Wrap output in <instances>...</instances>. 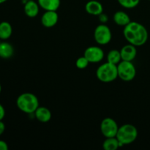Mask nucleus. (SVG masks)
I'll list each match as a JSON object with an SVG mask.
<instances>
[{"mask_svg":"<svg viewBox=\"0 0 150 150\" xmlns=\"http://www.w3.org/2000/svg\"><path fill=\"white\" fill-rule=\"evenodd\" d=\"M123 35L129 43L136 47L144 45L149 36L146 27L136 21H130L124 26Z\"/></svg>","mask_w":150,"mask_h":150,"instance_id":"f257e3e1","label":"nucleus"},{"mask_svg":"<svg viewBox=\"0 0 150 150\" xmlns=\"http://www.w3.org/2000/svg\"><path fill=\"white\" fill-rule=\"evenodd\" d=\"M16 105L18 109L25 114H34L39 107V100L36 95L29 92H25L18 97Z\"/></svg>","mask_w":150,"mask_h":150,"instance_id":"f03ea898","label":"nucleus"},{"mask_svg":"<svg viewBox=\"0 0 150 150\" xmlns=\"http://www.w3.org/2000/svg\"><path fill=\"white\" fill-rule=\"evenodd\" d=\"M96 76L98 80L103 83H110L118 78L117 65L105 62L98 67L96 70Z\"/></svg>","mask_w":150,"mask_h":150,"instance_id":"7ed1b4c3","label":"nucleus"},{"mask_svg":"<svg viewBox=\"0 0 150 150\" xmlns=\"http://www.w3.org/2000/svg\"><path fill=\"white\" fill-rule=\"evenodd\" d=\"M116 137L122 145L130 144L137 139V128L131 124L123 125L119 127Z\"/></svg>","mask_w":150,"mask_h":150,"instance_id":"20e7f679","label":"nucleus"},{"mask_svg":"<svg viewBox=\"0 0 150 150\" xmlns=\"http://www.w3.org/2000/svg\"><path fill=\"white\" fill-rule=\"evenodd\" d=\"M118 77L124 81H131L136 76V69L132 62L122 60L117 64Z\"/></svg>","mask_w":150,"mask_h":150,"instance_id":"39448f33","label":"nucleus"},{"mask_svg":"<svg viewBox=\"0 0 150 150\" xmlns=\"http://www.w3.org/2000/svg\"><path fill=\"white\" fill-rule=\"evenodd\" d=\"M95 41L99 45H107L109 43L112 38V34L110 28L105 24H100L95 28L94 32Z\"/></svg>","mask_w":150,"mask_h":150,"instance_id":"423d86ee","label":"nucleus"},{"mask_svg":"<svg viewBox=\"0 0 150 150\" xmlns=\"http://www.w3.org/2000/svg\"><path fill=\"white\" fill-rule=\"evenodd\" d=\"M118 125L112 118L107 117L103 120L100 124V131L105 138L116 137L118 132Z\"/></svg>","mask_w":150,"mask_h":150,"instance_id":"0eeeda50","label":"nucleus"},{"mask_svg":"<svg viewBox=\"0 0 150 150\" xmlns=\"http://www.w3.org/2000/svg\"><path fill=\"white\" fill-rule=\"evenodd\" d=\"M83 56L89 63H98L104 58V51L99 46H89L85 50Z\"/></svg>","mask_w":150,"mask_h":150,"instance_id":"6e6552de","label":"nucleus"},{"mask_svg":"<svg viewBox=\"0 0 150 150\" xmlns=\"http://www.w3.org/2000/svg\"><path fill=\"white\" fill-rule=\"evenodd\" d=\"M59 21V16L57 11L48 10L42 14L41 17V23L44 27L51 28L55 26Z\"/></svg>","mask_w":150,"mask_h":150,"instance_id":"1a4fd4ad","label":"nucleus"},{"mask_svg":"<svg viewBox=\"0 0 150 150\" xmlns=\"http://www.w3.org/2000/svg\"><path fill=\"white\" fill-rule=\"evenodd\" d=\"M120 54H121L122 60L132 62L135 59L137 55L136 46L130 43L124 45L120 50Z\"/></svg>","mask_w":150,"mask_h":150,"instance_id":"9d476101","label":"nucleus"},{"mask_svg":"<svg viewBox=\"0 0 150 150\" xmlns=\"http://www.w3.org/2000/svg\"><path fill=\"white\" fill-rule=\"evenodd\" d=\"M85 10L92 16H100L103 11V7L100 1L96 0L89 1L85 5Z\"/></svg>","mask_w":150,"mask_h":150,"instance_id":"9b49d317","label":"nucleus"},{"mask_svg":"<svg viewBox=\"0 0 150 150\" xmlns=\"http://www.w3.org/2000/svg\"><path fill=\"white\" fill-rule=\"evenodd\" d=\"M35 116L37 120L42 123H47L51 120L52 114L48 108L44 106H39L35 111Z\"/></svg>","mask_w":150,"mask_h":150,"instance_id":"f8f14e48","label":"nucleus"},{"mask_svg":"<svg viewBox=\"0 0 150 150\" xmlns=\"http://www.w3.org/2000/svg\"><path fill=\"white\" fill-rule=\"evenodd\" d=\"M40 5L33 0H29L25 2L24 13L29 18H35L39 13Z\"/></svg>","mask_w":150,"mask_h":150,"instance_id":"ddd939ff","label":"nucleus"},{"mask_svg":"<svg viewBox=\"0 0 150 150\" xmlns=\"http://www.w3.org/2000/svg\"><path fill=\"white\" fill-rule=\"evenodd\" d=\"M38 3L40 7L45 11L48 10L57 11L60 7L61 1L60 0H38Z\"/></svg>","mask_w":150,"mask_h":150,"instance_id":"4468645a","label":"nucleus"},{"mask_svg":"<svg viewBox=\"0 0 150 150\" xmlns=\"http://www.w3.org/2000/svg\"><path fill=\"white\" fill-rule=\"evenodd\" d=\"M113 20L116 24L121 26H125L131 21L130 16L124 11L116 12L113 16Z\"/></svg>","mask_w":150,"mask_h":150,"instance_id":"2eb2a0df","label":"nucleus"},{"mask_svg":"<svg viewBox=\"0 0 150 150\" xmlns=\"http://www.w3.org/2000/svg\"><path fill=\"white\" fill-rule=\"evenodd\" d=\"M14 48L13 45L7 42H2L0 44V57L2 59H9L13 57Z\"/></svg>","mask_w":150,"mask_h":150,"instance_id":"dca6fc26","label":"nucleus"},{"mask_svg":"<svg viewBox=\"0 0 150 150\" xmlns=\"http://www.w3.org/2000/svg\"><path fill=\"white\" fill-rule=\"evenodd\" d=\"M13 33V28L11 24L7 21L0 23V39L5 40L10 38Z\"/></svg>","mask_w":150,"mask_h":150,"instance_id":"f3484780","label":"nucleus"},{"mask_svg":"<svg viewBox=\"0 0 150 150\" xmlns=\"http://www.w3.org/2000/svg\"><path fill=\"white\" fill-rule=\"evenodd\" d=\"M122 146L117 137L106 138L103 143V148L105 150H116Z\"/></svg>","mask_w":150,"mask_h":150,"instance_id":"a211bd4d","label":"nucleus"},{"mask_svg":"<svg viewBox=\"0 0 150 150\" xmlns=\"http://www.w3.org/2000/svg\"><path fill=\"white\" fill-rule=\"evenodd\" d=\"M121 61L122 57L121 54H120V51L113 49L111 50V51L108 52V55H107V62H108L117 65Z\"/></svg>","mask_w":150,"mask_h":150,"instance_id":"6ab92c4d","label":"nucleus"},{"mask_svg":"<svg viewBox=\"0 0 150 150\" xmlns=\"http://www.w3.org/2000/svg\"><path fill=\"white\" fill-rule=\"evenodd\" d=\"M118 2L125 8L132 9L139 5L140 0H118Z\"/></svg>","mask_w":150,"mask_h":150,"instance_id":"aec40b11","label":"nucleus"},{"mask_svg":"<svg viewBox=\"0 0 150 150\" xmlns=\"http://www.w3.org/2000/svg\"><path fill=\"white\" fill-rule=\"evenodd\" d=\"M89 62L88 61V59L84 57V56L78 58L76 62V67L79 69H81V70H83V69L86 68V67L89 65Z\"/></svg>","mask_w":150,"mask_h":150,"instance_id":"412c9836","label":"nucleus"},{"mask_svg":"<svg viewBox=\"0 0 150 150\" xmlns=\"http://www.w3.org/2000/svg\"><path fill=\"white\" fill-rule=\"evenodd\" d=\"M8 149V146L7 144L4 141L0 140V150H7Z\"/></svg>","mask_w":150,"mask_h":150,"instance_id":"4be33fe9","label":"nucleus"},{"mask_svg":"<svg viewBox=\"0 0 150 150\" xmlns=\"http://www.w3.org/2000/svg\"><path fill=\"white\" fill-rule=\"evenodd\" d=\"M99 16V19L102 23H105V22L108 21V16L105 14H100Z\"/></svg>","mask_w":150,"mask_h":150,"instance_id":"5701e85b","label":"nucleus"},{"mask_svg":"<svg viewBox=\"0 0 150 150\" xmlns=\"http://www.w3.org/2000/svg\"><path fill=\"white\" fill-rule=\"evenodd\" d=\"M4 116H5V110H4V107L0 104V121L4 119Z\"/></svg>","mask_w":150,"mask_h":150,"instance_id":"b1692460","label":"nucleus"},{"mask_svg":"<svg viewBox=\"0 0 150 150\" xmlns=\"http://www.w3.org/2000/svg\"><path fill=\"white\" fill-rule=\"evenodd\" d=\"M4 130H5V125H4V123L1 120V121H0V136L3 134Z\"/></svg>","mask_w":150,"mask_h":150,"instance_id":"393cba45","label":"nucleus"},{"mask_svg":"<svg viewBox=\"0 0 150 150\" xmlns=\"http://www.w3.org/2000/svg\"><path fill=\"white\" fill-rule=\"evenodd\" d=\"M7 0H0V4H2V3L5 2V1H7Z\"/></svg>","mask_w":150,"mask_h":150,"instance_id":"a878e982","label":"nucleus"},{"mask_svg":"<svg viewBox=\"0 0 150 150\" xmlns=\"http://www.w3.org/2000/svg\"><path fill=\"white\" fill-rule=\"evenodd\" d=\"M1 92V83H0V93Z\"/></svg>","mask_w":150,"mask_h":150,"instance_id":"bb28decb","label":"nucleus"},{"mask_svg":"<svg viewBox=\"0 0 150 150\" xmlns=\"http://www.w3.org/2000/svg\"><path fill=\"white\" fill-rule=\"evenodd\" d=\"M23 1H25V2H26V1H29V0H23Z\"/></svg>","mask_w":150,"mask_h":150,"instance_id":"cd10ccee","label":"nucleus"},{"mask_svg":"<svg viewBox=\"0 0 150 150\" xmlns=\"http://www.w3.org/2000/svg\"><path fill=\"white\" fill-rule=\"evenodd\" d=\"M0 40H1V39H0ZM1 40H0V44H1Z\"/></svg>","mask_w":150,"mask_h":150,"instance_id":"c85d7f7f","label":"nucleus"},{"mask_svg":"<svg viewBox=\"0 0 150 150\" xmlns=\"http://www.w3.org/2000/svg\"><path fill=\"white\" fill-rule=\"evenodd\" d=\"M149 1H150V0H149Z\"/></svg>","mask_w":150,"mask_h":150,"instance_id":"c756f323","label":"nucleus"}]
</instances>
